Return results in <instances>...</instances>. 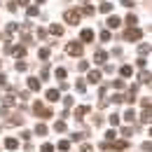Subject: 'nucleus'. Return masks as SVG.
<instances>
[{"label":"nucleus","instance_id":"1","mask_svg":"<svg viewBox=\"0 0 152 152\" xmlns=\"http://www.w3.org/2000/svg\"><path fill=\"white\" fill-rule=\"evenodd\" d=\"M140 38H143V31L136 28V26H129L124 31V40H129V42H136V40H140Z\"/></svg>","mask_w":152,"mask_h":152},{"label":"nucleus","instance_id":"2","mask_svg":"<svg viewBox=\"0 0 152 152\" xmlns=\"http://www.w3.org/2000/svg\"><path fill=\"white\" fill-rule=\"evenodd\" d=\"M33 113L38 115L40 119H49V117H52V110H47L40 101H35V103H33Z\"/></svg>","mask_w":152,"mask_h":152},{"label":"nucleus","instance_id":"3","mask_svg":"<svg viewBox=\"0 0 152 152\" xmlns=\"http://www.w3.org/2000/svg\"><path fill=\"white\" fill-rule=\"evenodd\" d=\"M63 19H66V23H70V26H77V23H80V12H77V10H68V12L63 14Z\"/></svg>","mask_w":152,"mask_h":152},{"label":"nucleus","instance_id":"4","mask_svg":"<svg viewBox=\"0 0 152 152\" xmlns=\"http://www.w3.org/2000/svg\"><path fill=\"white\" fill-rule=\"evenodd\" d=\"M66 52H68L70 56H82V42H70V45L66 47Z\"/></svg>","mask_w":152,"mask_h":152},{"label":"nucleus","instance_id":"5","mask_svg":"<svg viewBox=\"0 0 152 152\" xmlns=\"http://www.w3.org/2000/svg\"><path fill=\"white\" fill-rule=\"evenodd\" d=\"M94 38H96V33L91 31V28H84V31L80 33V40H82V42H91Z\"/></svg>","mask_w":152,"mask_h":152},{"label":"nucleus","instance_id":"6","mask_svg":"<svg viewBox=\"0 0 152 152\" xmlns=\"http://www.w3.org/2000/svg\"><path fill=\"white\" fill-rule=\"evenodd\" d=\"M10 54H14V56H26V47H21V45H17V47H12L10 49Z\"/></svg>","mask_w":152,"mask_h":152},{"label":"nucleus","instance_id":"7","mask_svg":"<svg viewBox=\"0 0 152 152\" xmlns=\"http://www.w3.org/2000/svg\"><path fill=\"white\" fill-rule=\"evenodd\" d=\"M105 23H108V28H117V26L122 23V19H119V17H113V14H110V17H108V21H105Z\"/></svg>","mask_w":152,"mask_h":152},{"label":"nucleus","instance_id":"8","mask_svg":"<svg viewBox=\"0 0 152 152\" xmlns=\"http://www.w3.org/2000/svg\"><path fill=\"white\" fill-rule=\"evenodd\" d=\"M87 80H89L91 84H98V82H101V73H98V70H91V73L87 75Z\"/></svg>","mask_w":152,"mask_h":152},{"label":"nucleus","instance_id":"9","mask_svg":"<svg viewBox=\"0 0 152 152\" xmlns=\"http://www.w3.org/2000/svg\"><path fill=\"white\" fill-rule=\"evenodd\" d=\"M89 113V105H80V108H77L75 110V117L77 119H84V115Z\"/></svg>","mask_w":152,"mask_h":152},{"label":"nucleus","instance_id":"10","mask_svg":"<svg viewBox=\"0 0 152 152\" xmlns=\"http://www.w3.org/2000/svg\"><path fill=\"white\" fill-rule=\"evenodd\" d=\"M105 58H108V54H105L103 49H98V52L94 54V61H96V63H105Z\"/></svg>","mask_w":152,"mask_h":152},{"label":"nucleus","instance_id":"11","mask_svg":"<svg viewBox=\"0 0 152 152\" xmlns=\"http://www.w3.org/2000/svg\"><path fill=\"white\" fill-rule=\"evenodd\" d=\"M0 98H2L5 105H14V103H17V96H12V91H10L7 96H0Z\"/></svg>","mask_w":152,"mask_h":152},{"label":"nucleus","instance_id":"12","mask_svg":"<svg viewBox=\"0 0 152 152\" xmlns=\"http://www.w3.org/2000/svg\"><path fill=\"white\" fill-rule=\"evenodd\" d=\"M49 33H52V35H63V26L52 23V26H49Z\"/></svg>","mask_w":152,"mask_h":152},{"label":"nucleus","instance_id":"13","mask_svg":"<svg viewBox=\"0 0 152 152\" xmlns=\"http://www.w3.org/2000/svg\"><path fill=\"white\" fill-rule=\"evenodd\" d=\"M119 75H122V77H131L133 75V68H131V66H122V68H119Z\"/></svg>","mask_w":152,"mask_h":152},{"label":"nucleus","instance_id":"14","mask_svg":"<svg viewBox=\"0 0 152 152\" xmlns=\"http://www.w3.org/2000/svg\"><path fill=\"white\" fill-rule=\"evenodd\" d=\"M5 148H7V150H17V148H19L17 138H7V140H5Z\"/></svg>","mask_w":152,"mask_h":152},{"label":"nucleus","instance_id":"15","mask_svg":"<svg viewBox=\"0 0 152 152\" xmlns=\"http://www.w3.org/2000/svg\"><path fill=\"white\" fill-rule=\"evenodd\" d=\"M110 148H115V150H126V148H129V140H117V143H113Z\"/></svg>","mask_w":152,"mask_h":152},{"label":"nucleus","instance_id":"16","mask_svg":"<svg viewBox=\"0 0 152 152\" xmlns=\"http://www.w3.org/2000/svg\"><path fill=\"white\" fill-rule=\"evenodd\" d=\"M28 89L38 91V89H40V80H35V77H28Z\"/></svg>","mask_w":152,"mask_h":152},{"label":"nucleus","instance_id":"17","mask_svg":"<svg viewBox=\"0 0 152 152\" xmlns=\"http://www.w3.org/2000/svg\"><path fill=\"white\" fill-rule=\"evenodd\" d=\"M150 108H143V115H140V122H143V124H150Z\"/></svg>","mask_w":152,"mask_h":152},{"label":"nucleus","instance_id":"18","mask_svg":"<svg viewBox=\"0 0 152 152\" xmlns=\"http://www.w3.org/2000/svg\"><path fill=\"white\" fill-rule=\"evenodd\" d=\"M58 89H49V91H47V101H58Z\"/></svg>","mask_w":152,"mask_h":152},{"label":"nucleus","instance_id":"19","mask_svg":"<svg viewBox=\"0 0 152 152\" xmlns=\"http://www.w3.org/2000/svg\"><path fill=\"white\" fill-rule=\"evenodd\" d=\"M75 89L80 91V94H84V91H87V82H84V80H77V82H75Z\"/></svg>","mask_w":152,"mask_h":152},{"label":"nucleus","instance_id":"20","mask_svg":"<svg viewBox=\"0 0 152 152\" xmlns=\"http://www.w3.org/2000/svg\"><path fill=\"white\" fill-rule=\"evenodd\" d=\"M101 12H103V14H110V12H113V2H103V5H101Z\"/></svg>","mask_w":152,"mask_h":152},{"label":"nucleus","instance_id":"21","mask_svg":"<svg viewBox=\"0 0 152 152\" xmlns=\"http://www.w3.org/2000/svg\"><path fill=\"white\" fill-rule=\"evenodd\" d=\"M94 7H91V5H84V7H82V14H87V17H94Z\"/></svg>","mask_w":152,"mask_h":152},{"label":"nucleus","instance_id":"22","mask_svg":"<svg viewBox=\"0 0 152 152\" xmlns=\"http://www.w3.org/2000/svg\"><path fill=\"white\" fill-rule=\"evenodd\" d=\"M35 136H47V126H45V124H38V126H35Z\"/></svg>","mask_w":152,"mask_h":152},{"label":"nucleus","instance_id":"23","mask_svg":"<svg viewBox=\"0 0 152 152\" xmlns=\"http://www.w3.org/2000/svg\"><path fill=\"white\" fill-rule=\"evenodd\" d=\"M126 26H136V23H138V19H136V14H126Z\"/></svg>","mask_w":152,"mask_h":152},{"label":"nucleus","instance_id":"24","mask_svg":"<svg viewBox=\"0 0 152 152\" xmlns=\"http://www.w3.org/2000/svg\"><path fill=\"white\" fill-rule=\"evenodd\" d=\"M38 56L42 58V61H47V58H49V49H47V47H42V49L38 52Z\"/></svg>","mask_w":152,"mask_h":152},{"label":"nucleus","instance_id":"25","mask_svg":"<svg viewBox=\"0 0 152 152\" xmlns=\"http://www.w3.org/2000/svg\"><path fill=\"white\" fill-rule=\"evenodd\" d=\"M54 131L63 133V131H66V122H54Z\"/></svg>","mask_w":152,"mask_h":152},{"label":"nucleus","instance_id":"26","mask_svg":"<svg viewBox=\"0 0 152 152\" xmlns=\"http://www.w3.org/2000/svg\"><path fill=\"white\" fill-rule=\"evenodd\" d=\"M138 54H140V56H143V54H150V45H145V42H143V45L138 47Z\"/></svg>","mask_w":152,"mask_h":152},{"label":"nucleus","instance_id":"27","mask_svg":"<svg viewBox=\"0 0 152 152\" xmlns=\"http://www.w3.org/2000/svg\"><path fill=\"white\" fill-rule=\"evenodd\" d=\"M66 75H68V73H66V68H56V80H61V82H63V80H66Z\"/></svg>","mask_w":152,"mask_h":152},{"label":"nucleus","instance_id":"28","mask_svg":"<svg viewBox=\"0 0 152 152\" xmlns=\"http://www.w3.org/2000/svg\"><path fill=\"white\" fill-rule=\"evenodd\" d=\"M133 119H136V113H133V110H126V113H124V122H133Z\"/></svg>","mask_w":152,"mask_h":152},{"label":"nucleus","instance_id":"29","mask_svg":"<svg viewBox=\"0 0 152 152\" xmlns=\"http://www.w3.org/2000/svg\"><path fill=\"white\" fill-rule=\"evenodd\" d=\"M14 68H17V70H21V73H23V70L28 68V63H26V61H17V66H14Z\"/></svg>","mask_w":152,"mask_h":152},{"label":"nucleus","instance_id":"30","mask_svg":"<svg viewBox=\"0 0 152 152\" xmlns=\"http://www.w3.org/2000/svg\"><path fill=\"white\" fill-rule=\"evenodd\" d=\"M138 80H140V82H148V84H150V73H148V70H143Z\"/></svg>","mask_w":152,"mask_h":152},{"label":"nucleus","instance_id":"31","mask_svg":"<svg viewBox=\"0 0 152 152\" xmlns=\"http://www.w3.org/2000/svg\"><path fill=\"white\" fill-rule=\"evenodd\" d=\"M40 152H54V145H52V143H45V145L40 148Z\"/></svg>","mask_w":152,"mask_h":152},{"label":"nucleus","instance_id":"32","mask_svg":"<svg viewBox=\"0 0 152 152\" xmlns=\"http://www.w3.org/2000/svg\"><path fill=\"white\" fill-rule=\"evenodd\" d=\"M58 150H70V143H68V140H61V143H58Z\"/></svg>","mask_w":152,"mask_h":152},{"label":"nucleus","instance_id":"33","mask_svg":"<svg viewBox=\"0 0 152 152\" xmlns=\"http://www.w3.org/2000/svg\"><path fill=\"white\" fill-rule=\"evenodd\" d=\"M113 103H124V94H115L113 96Z\"/></svg>","mask_w":152,"mask_h":152},{"label":"nucleus","instance_id":"34","mask_svg":"<svg viewBox=\"0 0 152 152\" xmlns=\"http://www.w3.org/2000/svg\"><path fill=\"white\" fill-rule=\"evenodd\" d=\"M26 12H28V17H38V7H31V5H28Z\"/></svg>","mask_w":152,"mask_h":152},{"label":"nucleus","instance_id":"35","mask_svg":"<svg viewBox=\"0 0 152 152\" xmlns=\"http://www.w3.org/2000/svg\"><path fill=\"white\" fill-rule=\"evenodd\" d=\"M17 28H19V26H17V23H7V35H12V33H14V31H17Z\"/></svg>","mask_w":152,"mask_h":152},{"label":"nucleus","instance_id":"36","mask_svg":"<svg viewBox=\"0 0 152 152\" xmlns=\"http://www.w3.org/2000/svg\"><path fill=\"white\" fill-rule=\"evenodd\" d=\"M113 89H124V82H122V80H115V82H113Z\"/></svg>","mask_w":152,"mask_h":152},{"label":"nucleus","instance_id":"37","mask_svg":"<svg viewBox=\"0 0 152 152\" xmlns=\"http://www.w3.org/2000/svg\"><path fill=\"white\" fill-rule=\"evenodd\" d=\"M73 136V140H84L87 138V133H70Z\"/></svg>","mask_w":152,"mask_h":152},{"label":"nucleus","instance_id":"38","mask_svg":"<svg viewBox=\"0 0 152 152\" xmlns=\"http://www.w3.org/2000/svg\"><path fill=\"white\" fill-rule=\"evenodd\" d=\"M119 124V117L117 115H110V126H117Z\"/></svg>","mask_w":152,"mask_h":152},{"label":"nucleus","instance_id":"39","mask_svg":"<svg viewBox=\"0 0 152 152\" xmlns=\"http://www.w3.org/2000/svg\"><path fill=\"white\" fill-rule=\"evenodd\" d=\"M80 152H94V148H91V145H89V143H84V145H82V148H80Z\"/></svg>","mask_w":152,"mask_h":152},{"label":"nucleus","instance_id":"40","mask_svg":"<svg viewBox=\"0 0 152 152\" xmlns=\"http://www.w3.org/2000/svg\"><path fill=\"white\" fill-rule=\"evenodd\" d=\"M77 68H80V70H87V68H89V61H80Z\"/></svg>","mask_w":152,"mask_h":152},{"label":"nucleus","instance_id":"41","mask_svg":"<svg viewBox=\"0 0 152 152\" xmlns=\"http://www.w3.org/2000/svg\"><path fill=\"white\" fill-rule=\"evenodd\" d=\"M63 105L70 108V105H73V96H66V98H63Z\"/></svg>","mask_w":152,"mask_h":152},{"label":"nucleus","instance_id":"42","mask_svg":"<svg viewBox=\"0 0 152 152\" xmlns=\"http://www.w3.org/2000/svg\"><path fill=\"white\" fill-rule=\"evenodd\" d=\"M40 75H42V80H49V68H47V66H45V68H42V73H40Z\"/></svg>","mask_w":152,"mask_h":152},{"label":"nucleus","instance_id":"43","mask_svg":"<svg viewBox=\"0 0 152 152\" xmlns=\"http://www.w3.org/2000/svg\"><path fill=\"white\" fill-rule=\"evenodd\" d=\"M10 124H23V117H12Z\"/></svg>","mask_w":152,"mask_h":152},{"label":"nucleus","instance_id":"44","mask_svg":"<svg viewBox=\"0 0 152 152\" xmlns=\"http://www.w3.org/2000/svg\"><path fill=\"white\" fill-rule=\"evenodd\" d=\"M101 40L108 42V40H110V31H103V33H101Z\"/></svg>","mask_w":152,"mask_h":152},{"label":"nucleus","instance_id":"45","mask_svg":"<svg viewBox=\"0 0 152 152\" xmlns=\"http://www.w3.org/2000/svg\"><path fill=\"white\" fill-rule=\"evenodd\" d=\"M131 129H129V126H124V129H122V136H124V138H129V136H131Z\"/></svg>","mask_w":152,"mask_h":152},{"label":"nucleus","instance_id":"46","mask_svg":"<svg viewBox=\"0 0 152 152\" xmlns=\"http://www.w3.org/2000/svg\"><path fill=\"white\" fill-rule=\"evenodd\" d=\"M38 38H40V40L47 38V31H45V28H38Z\"/></svg>","mask_w":152,"mask_h":152},{"label":"nucleus","instance_id":"47","mask_svg":"<svg viewBox=\"0 0 152 152\" xmlns=\"http://www.w3.org/2000/svg\"><path fill=\"white\" fill-rule=\"evenodd\" d=\"M17 7H19L17 2H7V10H10V12H17Z\"/></svg>","mask_w":152,"mask_h":152},{"label":"nucleus","instance_id":"48","mask_svg":"<svg viewBox=\"0 0 152 152\" xmlns=\"http://www.w3.org/2000/svg\"><path fill=\"white\" fill-rule=\"evenodd\" d=\"M94 124H96V126H101V124H103V117H101V115H96V117H94Z\"/></svg>","mask_w":152,"mask_h":152},{"label":"nucleus","instance_id":"49","mask_svg":"<svg viewBox=\"0 0 152 152\" xmlns=\"http://www.w3.org/2000/svg\"><path fill=\"white\" fill-rule=\"evenodd\" d=\"M19 98H21V101H28V98H31V94H28V91H21Z\"/></svg>","mask_w":152,"mask_h":152},{"label":"nucleus","instance_id":"50","mask_svg":"<svg viewBox=\"0 0 152 152\" xmlns=\"http://www.w3.org/2000/svg\"><path fill=\"white\" fill-rule=\"evenodd\" d=\"M115 133H117V131H108V133H105V138H108L105 143H110V140H113V138H115Z\"/></svg>","mask_w":152,"mask_h":152},{"label":"nucleus","instance_id":"51","mask_svg":"<svg viewBox=\"0 0 152 152\" xmlns=\"http://www.w3.org/2000/svg\"><path fill=\"white\" fill-rule=\"evenodd\" d=\"M140 105L143 108H150V98H140Z\"/></svg>","mask_w":152,"mask_h":152},{"label":"nucleus","instance_id":"52","mask_svg":"<svg viewBox=\"0 0 152 152\" xmlns=\"http://www.w3.org/2000/svg\"><path fill=\"white\" fill-rule=\"evenodd\" d=\"M143 150H145V152H150V150H152V145H150V140H145V143H143Z\"/></svg>","mask_w":152,"mask_h":152},{"label":"nucleus","instance_id":"53","mask_svg":"<svg viewBox=\"0 0 152 152\" xmlns=\"http://www.w3.org/2000/svg\"><path fill=\"white\" fill-rule=\"evenodd\" d=\"M17 5H21V7H28V0H14Z\"/></svg>","mask_w":152,"mask_h":152},{"label":"nucleus","instance_id":"54","mask_svg":"<svg viewBox=\"0 0 152 152\" xmlns=\"http://www.w3.org/2000/svg\"><path fill=\"white\" fill-rule=\"evenodd\" d=\"M5 84H7V80H5V75L0 73V87H5Z\"/></svg>","mask_w":152,"mask_h":152},{"label":"nucleus","instance_id":"55","mask_svg":"<svg viewBox=\"0 0 152 152\" xmlns=\"http://www.w3.org/2000/svg\"><path fill=\"white\" fill-rule=\"evenodd\" d=\"M35 2H45V0H35Z\"/></svg>","mask_w":152,"mask_h":152},{"label":"nucleus","instance_id":"56","mask_svg":"<svg viewBox=\"0 0 152 152\" xmlns=\"http://www.w3.org/2000/svg\"><path fill=\"white\" fill-rule=\"evenodd\" d=\"M0 131H2V126H0Z\"/></svg>","mask_w":152,"mask_h":152},{"label":"nucleus","instance_id":"57","mask_svg":"<svg viewBox=\"0 0 152 152\" xmlns=\"http://www.w3.org/2000/svg\"><path fill=\"white\" fill-rule=\"evenodd\" d=\"M0 66H2V61H0Z\"/></svg>","mask_w":152,"mask_h":152}]
</instances>
